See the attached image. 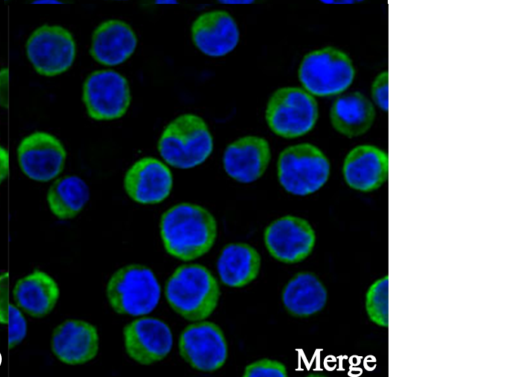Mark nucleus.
Returning a JSON list of instances; mask_svg holds the SVG:
<instances>
[{
  "label": "nucleus",
  "mask_w": 512,
  "mask_h": 377,
  "mask_svg": "<svg viewBox=\"0 0 512 377\" xmlns=\"http://www.w3.org/2000/svg\"><path fill=\"white\" fill-rule=\"evenodd\" d=\"M160 236L166 252L181 261L206 254L217 238V222L205 207L182 202L167 209L160 218Z\"/></svg>",
  "instance_id": "f257e3e1"
},
{
  "label": "nucleus",
  "mask_w": 512,
  "mask_h": 377,
  "mask_svg": "<svg viewBox=\"0 0 512 377\" xmlns=\"http://www.w3.org/2000/svg\"><path fill=\"white\" fill-rule=\"evenodd\" d=\"M220 296L217 279L201 264L180 265L165 285V297L170 308L192 322L211 316Z\"/></svg>",
  "instance_id": "f03ea898"
},
{
  "label": "nucleus",
  "mask_w": 512,
  "mask_h": 377,
  "mask_svg": "<svg viewBox=\"0 0 512 377\" xmlns=\"http://www.w3.org/2000/svg\"><path fill=\"white\" fill-rule=\"evenodd\" d=\"M157 148L168 165L190 169L202 164L211 155L213 137L203 118L185 113L164 128Z\"/></svg>",
  "instance_id": "7ed1b4c3"
},
{
  "label": "nucleus",
  "mask_w": 512,
  "mask_h": 377,
  "mask_svg": "<svg viewBox=\"0 0 512 377\" xmlns=\"http://www.w3.org/2000/svg\"><path fill=\"white\" fill-rule=\"evenodd\" d=\"M106 297L115 313L140 317L157 307L161 286L149 267L128 264L111 275L106 285Z\"/></svg>",
  "instance_id": "20e7f679"
},
{
  "label": "nucleus",
  "mask_w": 512,
  "mask_h": 377,
  "mask_svg": "<svg viewBox=\"0 0 512 377\" xmlns=\"http://www.w3.org/2000/svg\"><path fill=\"white\" fill-rule=\"evenodd\" d=\"M330 175V163L315 145L300 143L285 148L277 161V176L285 191L306 196L319 190Z\"/></svg>",
  "instance_id": "39448f33"
},
{
  "label": "nucleus",
  "mask_w": 512,
  "mask_h": 377,
  "mask_svg": "<svg viewBox=\"0 0 512 377\" xmlns=\"http://www.w3.org/2000/svg\"><path fill=\"white\" fill-rule=\"evenodd\" d=\"M355 68L350 57L335 47L314 50L304 56L298 69L303 88L320 97L344 92L353 82Z\"/></svg>",
  "instance_id": "423d86ee"
},
{
  "label": "nucleus",
  "mask_w": 512,
  "mask_h": 377,
  "mask_svg": "<svg viewBox=\"0 0 512 377\" xmlns=\"http://www.w3.org/2000/svg\"><path fill=\"white\" fill-rule=\"evenodd\" d=\"M317 118V101L304 88H279L267 102L266 122L273 133L283 138L292 139L308 133Z\"/></svg>",
  "instance_id": "0eeeda50"
},
{
  "label": "nucleus",
  "mask_w": 512,
  "mask_h": 377,
  "mask_svg": "<svg viewBox=\"0 0 512 377\" xmlns=\"http://www.w3.org/2000/svg\"><path fill=\"white\" fill-rule=\"evenodd\" d=\"M25 50L34 70L46 77L64 73L76 57L74 37L60 25L44 24L36 28L28 37Z\"/></svg>",
  "instance_id": "6e6552de"
},
{
  "label": "nucleus",
  "mask_w": 512,
  "mask_h": 377,
  "mask_svg": "<svg viewBox=\"0 0 512 377\" xmlns=\"http://www.w3.org/2000/svg\"><path fill=\"white\" fill-rule=\"evenodd\" d=\"M82 101L88 116L96 121L121 118L131 102L128 81L114 70L93 71L83 83Z\"/></svg>",
  "instance_id": "1a4fd4ad"
},
{
  "label": "nucleus",
  "mask_w": 512,
  "mask_h": 377,
  "mask_svg": "<svg viewBox=\"0 0 512 377\" xmlns=\"http://www.w3.org/2000/svg\"><path fill=\"white\" fill-rule=\"evenodd\" d=\"M179 354L193 369L214 372L225 364L228 345L222 329L210 321L186 326L178 340Z\"/></svg>",
  "instance_id": "9d476101"
},
{
  "label": "nucleus",
  "mask_w": 512,
  "mask_h": 377,
  "mask_svg": "<svg viewBox=\"0 0 512 377\" xmlns=\"http://www.w3.org/2000/svg\"><path fill=\"white\" fill-rule=\"evenodd\" d=\"M66 150L62 142L45 131L25 136L17 148L18 164L25 176L37 182H48L63 171Z\"/></svg>",
  "instance_id": "9b49d317"
},
{
  "label": "nucleus",
  "mask_w": 512,
  "mask_h": 377,
  "mask_svg": "<svg viewBox=\"0 0 512 377\" xmlns=\"http://www.w3.org/2000/svg\"><path fill=\"white\" fill-rule=\"evenodd\" d=\"M316 241L310 223L297 216L286 215L271 222L264 231V243L276 260L293 264L306 259Z\"/></svg>",
  "instance_id": "f8f14e48"
},
{
  "label": "nucleus",
  "mask_w": 512,
  "mask_h": 377,
  "mask_svg": "<svg viewBox=\"0 0 512 377\" xmlns=\"http://www.w3.org/2000/svg\"><path fill=\"white\" fill-rule=\"evenodd\" d=\"M126 354L141 365H151L163 360L173 346L170 327L154 317H141L123 328Z\"/></svg>",
  "instance_id": "ddd939ff"
},
{
  "label": "nucleus",
  "mask_w": 512,
  "mask_h": 377,
  "mask_svg": "<svg viewBox=\"0 0 512 377\" xmlns=\"http://www.w3.org/2000/svg\"><path fill=\"white\" fill-rule=\"evenodd\" d=\"M123 187L130 199L136 203L158 204L169 196L173 187V175L160 160L143 157L128 168Z\"/></svg>",
  "instance_id": "4468645a"
},
{
  "label": "nucleus",
  "mask_w": 512,
  "mask_h": 377,
  "mask_svg": "<svg viewBox=\"0 0 512 377\" xmlns=\"http://www.w3.org/2000/svg\"><path fill=\"white\" fill-rule=\"evenodd\" d=\"M53 355L67 365H80L93 360L99 350L96 326L79 319H67L52 332Z\"/></svg>",
  "instance_id": "2eb2a0df"
},
{
  "label": "nucleus",
  "mask_w": 512,
  "mask_h": 377,
  "mask_svg": "<svg viewBox=\"0 0 512 377\" xmlns=\"http://www.w3.org/2000/svg\"><path fill=\"white\" fill-rule=\"evenodd\" d=\"M271 159L268 141L259 136H244L230 143L223 153L226 174L240 183H252L265 173Z\"/></svg>",
  "instance_id": "dca6fc26"
},
{
  "label": "nucleus",
  "mask_w": 512,
  "mask_h": 377,
  "mask_svg": "<svg viewBox=\"0 0 512 377\" xmlns=\"http://www.w3.org/2000/svg\"><path fill=\"white\" fill-rule=\"evenodd\" d=\"M194 45L209 57H222L238 45L240 32L226 11L214 10L199 15L191 26Z\"/></svg>",
  "instance_id": "f3484780"
},
{
  "label": "nucleus",
  "mask_w": 512,
  "mask_h": 377,
  "mask_svg": "<svg viewBox=\"0 0 512 377\" xmlns=\"http://www.w3.org/2000/svg\"><path fill=\"white\" fill-rule=\"evenodd\" d=\"M343 176L347 185L355 190L374 191L388 178V155L374 145L356 146L344 159Z\"/></svg>",
  "instance_id": "a211bd4d"
},
{
  "label": "nucleus",
  "mask_w": 512,
  "mask_h": 377,
  "mask_svg": "<svg viewBox=\"0 0 512 377\" xmlns=\"http://www.w3.org/2000/svg\"><path fill=\"white\" fill-rule=\"evenodd\" d=\"M137 37L124 21L111 19L100 23L91 37L89 53L98 63L116 66L134 53Z\"/></svg>",
  "instance_id": "6ab92c4d"
},
{
  "label": "nucleus",
  "mask_w": 512,
  "mask_h": 377,
  "mask_svg": "<svg viewBox=\"0 0 512 377\" xmlns=\"http://www.w3.org/2000/svg\"><path fill=\"white\" fill-rule=\"evenodd\" d=\"M12 295L15 304L26 314L41 318L48 315L56 306L60 289L56 280L47 272L33 270L18 279Z\"/></svg>",
  "instance_id": "aec40b11"
},
{
  "label": "nucleus",
  "mask_w": 512,
  "mask_h": 377,
  "mask_svg": "<svg viewBox=\"0 0 512 377\" xmlns=\"http://www.w3.org/2000/svg\"><path fill=\"white\" fill-rule=\"evenodd\" d=\"M261 261L260 253L253 246L243 242L229 243L217 259L220 281L231 288H242L258 277Z\"/></svg>",
  "instance_id": "412c9836"
},
{
  "label": "nucleus",
  "mask_w": 512,
  "mask_h": 377,
  "mask_svg": "<svg viewBox=\"0 0 512 377\" xmlns=\"http://www.w3.org/2000/svg\"><path fill=\"white\" fill-rule=\"evenodd\" d=\"M375 119L372 102L360 92H352L335 100L330 121L340 134L352 138L367 132Z\"/></svg>",
  "instance_id": "4be33fe9"
},
{
  "label": "nucleus",
  "mask_w": 512,
  "mask_h": 377,
  "mask_svg": "<svg viewBox=\"0 0 512 377\" xmlns=\"http://www.w3.org/2000/svg\"><path fill=\"white\" fill-rule=\"evenodd\" d=\"M327 301L322 282L310 272L292 277L282 291V303L293 316L308 317L321 311Z\"/></svg>",
  "instance_id": "5701e85b"
},
{
  "label": "nucleus",
  "mask_w": 512,
  "mask_h": 377,
  "mask_svg": "<svg viewBox=\"0 0 512 377\" xmlns=\"http://www.w3.org/2000/svg\"><path fill=\"white\" fill-rule=\"evenodd\" d=\"M90 191L79 176L66 175L56 179L46 195L51 213L60 220L76 217L89 201Z\"/></svg>",
  "instance_id": "b1692460"
},
{
  "label": "nucleus",
  "mask_w": 512,
  "mask_h": 377,
  "mask_svg": "<svg viewBox=\"0 0 512 377\" xmlns=\"http://www.w3.org/2000/svg\"><path fill=\"white\" fill-rule=\"evenodd\" d=\"M388 276L376 280L366 293L365 308L370 321L388 327Z\"/></svg>",
  "instance_id": "393cba45"
},
{
  "label": "nucleus",
  "mask_w": 512,
  "mask_h": 377,
  "mask_svg": "<svg viewBox=\"0 0 512 377\" xmlns=\"http://www.w3.org/2000/svg\"><path fill=\"white\" fill-rule=\"evenodd\" d=\"M8 348L18 346L26 337L28 325L23 311L16 305L10 303L8 311Z\"/></svg>",
  "instance_id": "a878e982"
},
{
  "label": "nucleus",
  "mask_w": 512,
  "mask_h": 377,
  "mask_svg": "<svg viewBox=\"0 0 512 377\" xmlns=\"http://www.w3.org/2000/svg\"><path fill=\"white\" fill-rule=\"evenodd\" d=\"M244 377H285L287 376L286 366L278 360L260 359L248 364L243 372Z\"/></svg>",
  "instance_id": "bb28decb"
},
{
  "label": "nucleus",
  "mask_w": 512,
  "mask_h": 377,
  "mask_svg": "<svg viewBox=\"0 0 512 377\" xmlns=\"http://www.w3.org/2000/svg\"><path fill=\"white\" fill-rule=\"evenodd\" d=\"M371 95L375 104L388 111V71L379 73L371 85Z\"/></svg>",
  "instance_id": "cd10ccee"
},
{
  "label": "nucleus",
  "mask_w": 512,
  "mask_h": 377,
  "mask_svg": "<svg viewBox=\"0 0 512 377\" xmlns=\"http://www.w3.org/2000/svg\"><path fill=\"white\" fill-rule=\"evenodd\" d=\"M9 272L0 274V324L7 325L9 311Z\"/></svg>",
  "instance_id": "c85d7f7f"
},
{
  "label": "nucleus",
  "mask_w": 512,
  "mask_h": 377,
  "mask_svg": "<svg viewBox=\"0 0 512 377\" xmlns=\"http://www.w3.org/2000/svg\"><path fill=\"white\" fill-rule=\"evenodd\" d=\"M9 69L7 67L0 69V107H9Z\"/></svg>",
  "instance_id": "c756f323"
},
{
  "label": "nucleus",
  "mask_w": 512,
  "mask_h": 377,
  "mask_svg": "<svg viewBox=\"0 0 512 377\" xmlns=\"http://www.w3.org/2000/svg\"><path fill=\"white\" fill-rule=\"evenodd\" d=\"M10 158L8 150L0 145V184L8 177Z\"/></svg>",
  "instance_id": "7c9ffc66"
},
{
  "label": "nucleus",
  "mask_w": 512,
  "mask_h": 377,
  "mask_svg": "<svg viewBox=\"0 0 512 377\" xmlns=\"http://www.w3.org/2000/svg\"><path fill=\"white\" fill-rule=\"evenodd\" d=\"M33 4H63L68 0H29Z\"/></svg>",
  "instance_id": "2f4dec72"
},
{
  "label": "nucleus",
  "mask_w": 512,
  "mask_h": 377,
  "mask_svg": "<svg viewBox=\"0 0 512 377\" xmlns=\"http://www.w3.org/2000/svg\"><path fill=\"white\" fill-rule=\"evenodd\" d=\"M221 4H252L255 0H217Z\"/></svg>",
  "instance_id": "473e14b6"
},
{
  "label": "nucleus",
  "mask_w": 512,
  "mask_h": 377,
  "mask_svg": "<svg viewBox=\"0 0 512 377\" xmlns=\"http://www.w3.org/2000/svg\"><path fill=\"white\" fill-rule=\"evenodd\" d=\"M156 4H178V0H155Z\"/></svg>",
  "instance_id": "72a5a7b5"
},
{
  "label": "nucleus",
  "mask_w": 512,
  "mask_h": 377,
  "mask_svg": "<svg viewBox=\"0 0 512 377\" xmlns=\"http://www.w3.org/2000/svg\"><path fill=\"white\" fill-rule=\"evenodd\" d=\"M115 1H126V0H115Z\"/></svg>",
  "instance_id": "f704fd0d"
},
{
  "label": "nucleus",
  "mask_w": 512,
  "mask_h": 377,
  "mask_svg": "<svg viewBox=\"0 0 512 377\" xmlns=\"http://www.w3.org/2000/svg\"><path fill=\"white\" fill-rule=\"evenodd\" d=\"M5 1H7V0H5Z\"/></svg>",
  "instance_id": "c9c22d12"
}]
</instances>
